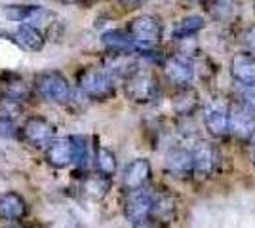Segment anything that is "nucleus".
<instances>
[{
	"label": "nucleus",
	"instance_id": "3",
	"mask_svg": "<svg viewBox=\"0 0 255 228\" xmlns=\"http://www.w3.org/2000/svg\"><path fill=\"white\" fill-rule=\"evenodd\" d=\"M34 91L50 103H57V105H67L71 103L73 97V87L69 84L67 76L59 71H44L38 73L34 78Z\"/></svg>",
	"mask_w": 255,
	"mask_h": 228
},
{
	"label": "nucleus",
	"instance_id": "29",
	"mask_svg": "<svg viewBox=\"0 0 255 228\" xmlns=\"http://www.w3.org/2000/svg\"><path fill=\"white\" fill-rule=\"evenodd\" d=\"M0 135L13 137L15 135V122H4V120H0Z\"/></svg>",
	"mask_w": 255,
	"mask_h": 228
},
{
	"label": "nucleus",
	"instance_id": "31",
	"mask_svg": "<svg viewBox=\"0 0 255 228\" xmlns=\"http://www.w3.org/2000/svg\"><path fill=\"white\" fill-rule=\"evenodd\" d=\"M133 228H152L149 223H133Z\"/></svg>",
	"mask_w": 255,
	"mask_h": 228
},
{
	"label": "nucleus",
	"instance_id": "14",
	"mask_svg": "<svg viewBox=\"0 0 255 228\" xmlns=\"http://www.w3.org/2000/svg\"><path fill=\"white\" fill-rule=\"evenodd\" d=\"M229 73L234 82L240 86L255 84V55L250 52H238L229 61Z\"/></svg>",
	"mask_w": 255,
	"mask_h": 228
},
{
	"label": "nucleus",
	"instance_id": "21",
	"mask_svg": "<svg viewBox=\"0 0 255 228\" xmlns=\"http://www.w3.org/2000/svg\"><path fill=\"white\" fill-rule=\"evenodd\" d=\"M175 219V202L173 198L168 194H158L156 192V198H154V204H152V209H150V217L147 223H156V225H170L171 221Z\"/></svg>",
	"mask_w": 255,
	"mask_h": 228
},
{
	"label": "nucleus",
	"instance_id": "19",
	"mask_svg": "<svg viewBox=\"0 0 255 228\" xmlns=\"http://www.w3.org/2000/svg\"><path fill=\"white\" fill-rule=\"evenodd\" d=\"M206 13L217 23L233 21L238 13V2L236 0H202Z\"/></svg>",
	"mask_w": 255,
	"mask_h": 228
},
{
	"label": "nucleus",
	"instance_id": "30",
	"mask_svg": "<svg viewBox=\"0 0 255 228\" xmlns=\"http://www.w3.org/2000/svg\"><path fill=\"white\" fill-rule=\"evenodd\" d=\"M126 6H141V4H145V2H149V0H122Z\"/></svg>",
	"mask_w": 255,
	"mask_h": 228
},
{
	"label": "nucleus",
	"instance_id": "7",
	"mask_svg": "<svg viewBox=\"0 0 255 228\" xmlns=\"http://www.w3.org/2000/svg\"><path fill=\"white\" fill-rule=\"evenodd\" d=\"M154 198H156V192L150 190L149 186L128 192L126 200H124V215L128 221L131 225L133 223H147L150 217Z\"/></svg>",
	"mask_w": 255,
	"mask_h": 228
},
{
	"label": "nucleus",
	"instance_id": "15",
	"mask_svg": "<svg viewBox=\"0 0 255 228\" xmlns=\"http://www.w3.org/2000/svg\"><path fill=\"white\" fill-rule=\"evenodd\" d=\"M4 15L8 21L15 23H40L46 19H53L52 11H48L42 6H34V4H10L4 8Z\"/></svg>",
	"mask_w": 255,
	"mask_h": 228
},
{
	"label": "nucleus",
	"instance_id": "18",
	"mask_svg": "<svg viewBox=\"0 0 255 228\" xmlns=\"http://www.w3.org/2000/svg\"><path fill=\"white\" fill-rule=\"evenodd\" d=\"M13 40L27 52H40L44 48V44H46V36H44V33L38 27L21 23L17 27V31L13 33Z\"/></svg>",
	"mask_w": 255,
	"mask_h": 228
},
{
	"label": "nucleus",
	"instance_id": "26",
	"mask_svg": "<svg viewBox=\"0 0 255 228\" xmlns=\"http://www.w3.org/2000/svg\"><path fill=\"white\" fill-rule=\"evenodd\" d=\"M73 137V163L78 167H84L90 160V145L82 135H71Z\"/></svg>",
	"mask_w": 255,
	"mask_h": 228
},
{
	"label": "nucleus",
	"instance_id": "17",
	"mask_svg": "<svg viewBox=\"0 0 255 228\" xmlns=\"http://www.w3.org/2000/svg\"><path fill=\"white\" fill-rule=\"evenodd\" d=\"M27 215V202L15 190H8L0 194V219L17 223Z\"/></svg>",
	"mask_w": 255,
	"mask_h": 228
},
{
	"label": "nucleus",
	"instance_id": "12",
	"mask_svg": "<svg viewBox=\"0 0 255 228\" xmlns=\"http://www.w3.org/2000/svg\"><path fill=\"white\" fill-rule=\"evenodd\" d=\"M166 171L175 179H187L192 175V151L185 147H171L164 156Z\"/></svg>",
	"mask_w": 255,
	"mask_h": 228
},
{
	"label": "nucleus",
	"instance_id": "1",
	"mask_svg": "<svg viewBox=\"0 0 255 228\" xmlns=\"http://www.w3.org/2000/svg\"><path fill=\"white\" fill-rule=\"evenodd\" d=\"M76 86L78 91L90 101H109L117 93L115 78L97 67H84L76 75Z\"/></svg>",
	"mask_w": 255,
	"mask_h": 228
},
{
	"label": "nucleus",
	"instance_id": "33",
	"mask_svg": "<svg viewBox=\"0 0 255 228\" xmlns=\"http://www.w3.org/2000/svg\"><path fill=\"white\" fill-rule=\"evenodd\" d=\"M63 4H82V2H86V0H61Z\"/></svg>",
	"mask_w": 255,
	"mask_h": 228
},
{
	"label": "nucleus",
	"instance_id": "27",
	"mask_svg": "<svg viewBox=\"0 0 255 228\" xmlns=\"http://www.w3.org/2000/svg\"><path fill=\"white\" fill-rule=\"evenodd\" d=\"M240 105H244L250 112L255 114V84H250V86H242L240 89Z\"/></svg>",
	"mask_w": 255,
	"mask_h": 228
},
{
	"label": "nucleus",
	"instance_id": "23",
	"mask_svg": "<svg viewBox=\"0 0 255 228\" xmlns=\"http://www.w3.org/2000/svg\"><path fill=\"white\" fill-rule=\"evenodd\" d=\"M94 163H96V171L103 175L107 179H113L118 171V162L115 152L107 147H96V154H94Z\"/></svg>",
	"mask_w": 255,
	"mask_h": 228
},
{
	"label": "nucleus",
	"instance_id": "22",
	"mask_svg": "<svg viewBox=\"0 0 255 228\" xmlns=\"http://www.w3.org/2000/svg\"><path fill=\"white\" fill-rule=\"evenodd\" d=\"M171 105L179 116H192L200 107V97L191 86L181 87V89H177V95L171 101Z\"/></svg>",
	"mask_w": 255,
	"mask_h": 228
},
{
	"label": "nucleus",
	"instance_id": "6",
	"mask_svg": "<svg viewBox=\"0 0 255 228\" xmlns=\"http://www.w3.org/2000/svg\"><path fill=\"white\" fill-rule=\"evenodd\" d=\"M162 71H164L166 80L175 89L189 87L192 84V80H194V75H196L192 59L181 54L166 55L164 61H162Z\"/></svg>",
	"mask_w": 255,
	"mask_h": 228
},
{
	"label": "nucleus",
	"instance_id": "24",
	"mask_svg": "<svg viewBox=\"0 0 255 228\" xmlns=\"http://www.w3.org/2000/svg\"><path fill=\"white\" fill-rule=\"evenodd\" d=\"M82 192L92 200H103L109 194V188H111V179H107L103 175H88L82 181Z\"/></svg>",
	"mask_w": 255,
	"mask_h": 228
},
{
	"label": "nucleus",
	"instance_id": "25",
	"mask_svg": "<svg viewBox=\"0 0 255 228\" xmlns=\"http://www.w3.org/2000/svg\"><path fill=\"white\" fill-rule=\"evenodd\" d=\"M25 112V105L19 99L11 97L8 93L0 95V120L4 122H15V120L23 116Z\"/></svg>",
	"mask_w": 255,
	"mask_h": 228
},
{
	"label": "nucleus",
	"instance_id": "5",
	"mask_svg": "<svg viewBox=\"0 0 255 228\" xmlns=\"http://www.w3.org/2000/svg\"><path fill=\"white\" fill-rule=\"evenodd\" d=\"M126 33L139 44L156 46L162 40L164 27H162V21H160L156 15L141 13V15H135L133 19L128 21Z\"/></svg>",
	"mask_w": 255,
	"mask_h": 228
},
{
	"label": "nucleus",
	"instance_id": "16",
	"mask_svg": "<svg viewBox=\"0 0 255 228\" xmlns=\"http://www.w3.org/2000/svg\"><path fill=\"white\" fill-rule=\"evenodd\" d=\"M46 162L55 169H63L73 163V137L53 139L46 149Z\"/></svg>",
	"mask_w": 255,
	"mask_h": 228
},
{
	"label": "nucleus",
	"instance_id": "2",
	"mask_svg": "<svg viewBox=\"0 0 255 228\" xmlns=\"http://www.w3.org/2000/svg\"><path fill=\"white\" fill-rule=\"evenodd\" d=\"M124 95L135 105H150L160 95V84L150 71L137 69L124 78Z\"/></svg>",
	"mask_w": 255,
	"mask_h": 228
},
{
	"label": "nucleus",
	"instance_id": "28",
	"mask_svg": "<svg viewBox=\"0 0 255 228\" xmlns=\"http://www.w3.org/2000/svg\"><path fill=\"white\" fill-rule=\"evenodd\" d=\"M242 42L246 46V52L255 55V25L246 29V33L242 34Z\"/></svg>",
	"mask_w": 255,
	"mask_h": 228
},
{
	"label": "nucleus",
	"instance_id": "9",
	"mask_svg": "<svg viewBox=\"0 0 255 228\" xmlns=\"http://www.w3.org/2000/svg\"><path fill=\"white\" fill-rule=\"evenodd\" d=\"M229 135L240 143H252L255 139V114L240 103L229 105Z\"/></svg>",
	"mask_w": 255,
	"mask_h": 228
},
{
	"label": "nucleus",
	"instance_id": "13",
	"mask_svg": "<svg viewBox=\"0 0 255 228\" xmlns=\"http://www.w3.org/2000/svg\"><path fill=\"white\" fill-rule=\"evenodd\" d=\"M204 126L212 137H227L229 135V105L212 103L204 109Z\"/></svg>",
	"mask_w": 255,
	"mask_h": 228
},
{
	"label": "nucleus",
	"instance_id": "8",
	"mask_svg": "<svg viewBox=\"0 0 255 228\" xmlns=\"http://www.w3.org/2000/svg\"><path fill=\"white\" fill-rule=\"evenodd\" d=\"M21 139L32 149H46L55 139V126L44 116H29L21 126Z\"/></svg>",
	"mask_w": 255,
	"mask_h": 228
},
{
	"label": "nucleus",
	"instance_id": "4",
	"mask_svg": "<svg viewBox=\"0 0 255 228\" xmlns=\"http://www.w3.org/2000/svg\"><path fill=\"white\" fill-rule=\"evenodd\" d=\"M221 167V152L210 141H200L192 149V175L212 179Z\"/></svg>",
	"mask_w": 255,
	"mask_h": 228
},
{
	"label": "nucleus",
	"instance_id": "20",
	"mask_svg": "<svg viewBox=\"0 0 255 228\" xmlns=\"http://www.w3.org/2000/svg\"><path fill=\"white\" fill-rule=\"evenodd\" d=\"M204 27H206V19L198 13H192V15H187L175 23V27L171 29V38L177 42L189 40V38H194Z\"/></svg>",
	"mask_w": 255,
	"mask_h": 228
},
{
	"label": "nucleus",
	"instance_id": "32",
	"mask_svg": "<svg viewBox=\"0 0 255 228\" xmlns=\"http://www.w3.org/2000/svg\"><path fill=\"white\" fill-rule=\"evenodd\" d=\"M2 228H25V227L19 225V223H10V225H6V227H2Z\"/></svg>",
	"mask_w": 255,
	"mask_h": 228
},
{
	"label": "nucleus",
	"instance_id": "34",
	"mask_svg": "<svg viewBox=\"0 0 255 228\" xmlns=\"http://www.w3.org/2000/svg\"><path fill=\"white\" fill-rule=\"evenodd\" d=\"M252 158H254V163H255V141H254V145H252Z\"/></svg>",
	"mask_w": 255,
	"mask_h": 228
},
{
	"label": "nucleus",
	"instance_id": "11",
	"mask_svg": "<svg viewBox=\"0 0 255 228\" xmlns=\"http://www.w3.org/2000/svg\"><path fill=\"white\" fill-rule=\"evenodd\" d=\"M139 69V57L128 52H107L103 57V71L113 78H128Z\"/></svg>",
	"mask_w": 255,
	"mask_h": 228
},
{
	"label": "nucleus",
	"instance_id": "35",
	"mask_svg": "<svg viewBox=\"0 0 255 228\" xmlns=\"http://www.w3.org/2000/svg\"><path fill=\"white\" fill-rule=\"evenodd\" d=\"M192 2H202V0H192Z\"/></svg>",
	"mask_w": 255,
	"mask_h": 228
},
{
	"label": "nucleus",
	"instance_id": "10",
	"mask_svg": "<svg viewBox=\"0 0 255 228\" xmlns=\"http://www.w3.org/2000/svg\"><path fill=\"white\" fill-rule=\"evenodd\" d=\"M150 175H152V167L147 158H133L131 162H128L122 169L120 175V183L122 188L126 192L131 190H139V188H145L149 185Z\"/></svg>",
	"mask_w": 255,
	"mask_h": 228
}]
</instances>
